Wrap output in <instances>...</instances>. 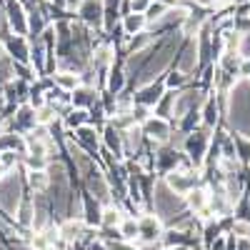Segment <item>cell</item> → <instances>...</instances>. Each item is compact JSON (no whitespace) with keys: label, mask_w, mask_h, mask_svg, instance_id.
I'll return each instance as SVG.
<instances>
[{"label":"cell","mask_w":250,"mask_h":250,"mask_svg":"<svg viewBox=\"0 0 250 250\" xmlns=\"http://www.w3.org/2000/svg\"><path fill=\"white\" fill-rule=\"evenodd\" d=\"M23 168H13V170H5L0 175V213H5L8 218L15 220V210L20 200L25 195V178L20 175Z\"/></svg>","instance_id":"6da1fadb"},{"label":"cell","mask_w":250,"mask_h":250,"mask_svg":"<svg viewBox=\"0 0 250 250\" xmlns=\"http://www.w3.org/2000/svg\"><path fill=\"white\" fill-rule=\"evenodd\" d=\"M140 130H143V135H145V140H148V143L163 145V143H168V140H170L173 125H170L168 118H160V115L150 113L148 118L140 123Z\"/></svg>","instance_id":"7a4b0ae2"},{"label":"cell","mask_w":250,"mask_h":250,"mask_svg":"<svg viewBox=\"0 0 250 250\" xmlns=\"http://www.w3.org/2000/svg\"><path fill=\"white\" fill-rule=\"evenodd\" d=\"M3 10H5L8 30L13 35H28V13H25L23 3H20V0H5Z\"/></svg>","instance_id":"3957f363"},{"label":"cell","mask_w":250,"mask_h":250,"mask_svg":"<svg viewBox=\"0 0 250 250\" xmlns=\"http://www.w3.org/2000/svg\"><path fill=\"white\" fill-rule=\"evenodd\" d=\"M68 138H73L83 150H85L88 155H93V158H98L95 153L100 150V128H95L93 123H85V125H80V128H75V130H70L68 133Z\"/></svg>","instance_id":"277c9868"},{"label":"cell","mask_w":250,"mask_h":250,"mask_svg":"<svg viewBox=\"0 0 250 250\" xmlns=\"http://www.w3.org/2000/svg\"><path fill=\"white\" fill-rule=\"evenodd\" d=\"M165 178V185L170 188V190H175L178 195H185L190 188H195L198 185V170L195 168H190V170H180V168H173V170H168V173H163Z\"/></svg>","instance_id":"5b68a950"},{"label":"cell","mask_w":250,"mask_h":250,"mask_svg":"<svg viewBox=\"0 0 250 250\" xmlns=\"http://www.w3.org/2000/svg\"><path fill=\"white\" fill-rule=\"evenodd\" d=\"M163 230H165V225L155 213H148V215L138 218V240L140 243H160Z\"/></svg>","instance_id":"8992f818"},{"label":"cell","mask_w":250,"mask_h":250,"mask_svg":"<svg viewBox=\"0 0 250 250\" xmlns=\"http://www.w3.org/2000/svg\"><path fill=\"white\" fill-rule=\"evenodd\" d=\"M80 23L93 30H103V3L100 0H83L78 5Z\"/></svg>","instance_id":"52a82bcc"},{"label":"cell","mask_w":250,"mask_h":250,"mask_svg":"<svg viewBox=\"0 0 250 250\" xmlns=\"http://www.w3.org/2000/svg\"><path fill=\"white\" fill-rule=\"evenodd\" d=\"M100 218H103V203H98L88 190L80 195V220L88 228H100Z\"/></svg>","instance_id":"ba28073f"},{"label":"cell","mask_w":250,"mask_h":250,"mask_svg":"<svg viewBox=\"0 0 250 250\" xmlns=\"http://www.w3.org/2000/svg\"><path fill=\"white\" fill-rule=\"evenodd\" d=\"M5 53L13 62H30V40L10 33V38H5Z\"/></svg>","instance_id":"9c48e42d"},{"label":"cell","mask_w":250,"mask_h":250,"mask_svg":"<svg viewBox=\"0 0 250 250\" xmlns=\"http://www.w3.org/2000/svg\"><path fill=\"white\" fill-rule=\"evenodd\" d=\"M163 93H165V83L163 80H150V83H145V85L138 88V93L133 95V103H138V105H148L153 110V105L160 100Z\"/></svg>","instance_id":"30bf717a"},{"label":"cell","mask_w":250,"mask_h":250,"mask_svg":"<svg viewBox=\"0 0 250 250\" xmlns=\"http://www.w3.org/2000/svg\"><path fill=\"white\" fill-rule=\"evenodd\" d=\"M100 145H103V148H108L118 160H125V155H123V135H120V130L115 128L110 120L100 128Z\"/></svg>","instance_id":"8fae6325"},{"label":"cell","mask_w":250,"mask_h":250,"mask_svg":"<svg viewBox=\"0 0 250 250\" xmlns=\"http://www.w3.org/2000/svg\"><path fill=\"white\" fill-rule=\"evenodd\" d=\"M85 223H83L80 218H65L60 225H58V233H60V240H65L68 245H78L83 233H85Z\"/></svg>","instance_id":"7c38bea8"},{"label":"cell","mask_w":250,"mask_h":250,"mask_svg":"<svg viewBox=\"0 0 250 250\" xmlns=\"http://www.w3.org/2000/svg\"><path fill=\"white\" fill-rule=\"evenodd\" d=\"M98 98H100V90H98V88L80 83L75 90H70V105H73V108H85V110H88L90 105H95V103H98Z\"/></svg>","instance_id":"4fadbf2b"},{"label":"cell","mask_w":250,"mask_h":250,"mask_svg":"<svg viewBox=\"0 0 250 250\" xmlns=\"http://www.w3.org/2000/svg\"><path fill=\"white\" fill-rule=\"evenodd\" d=\"M3 150H13V153L25 155V150H28L25 135L18 133V130H0V153Z\"/></svg>","instance_id":"5bb4252c"},{"label":"cell","mask_w":250,"mask_h":250,"mask_svg":"<svg viewBox=\"0 0 250 250\" xmlns=\"http://www.w3.org/2000/svg\"><path fill=\"white\" fill-rule=\"evenodd\" d=\"M120 28L130 38V35H138V33L148 30V20H145L143 13H125V15H120Z\"/></svg>","instance_id":"9a60e30c"},{"label":"cell","mask_w":250,"mask_h":250,"mask_svg":"<svg viewBox=\"0 0 250 250\" xmlns=\"http://www.w3.org/2000/svg\"><path fill=\"white\" fill-rule=\"evenodd\" d=\"M220 120V110H218V103L213 95H205L203 105H200V125H205V128H215Z\"/></svg>","instance_id":"2e32d148"},{"label":"cell","mask_w":250,"mask_h":250,"mask_svg":"<svg viewBox=\"0 0 250 250\" xmlns=\"http://www.w3.org/2000/svg\"><path fill=\"white\" fill-rule=\"evenodd\" d=\"M25 185L33 193H45L50 185V175L45 168H35V170H25Z\"/></svg>","instance_id":"e0dca14e"},{"label":"cell","mask_w":250,"mask_h":250,"mask_svg":"<svg viewBox=\"0 0 250 250\" xmlns=\"http://www.w3.org/2000/svg\"><path fill=\"white\" fill-rule=\"evenodd\" d=\"M60 120H62V128H65V130L70 133V130L80 128V125L90 123V113H88L85 108H70V110H68L65 115H62Z\"/></svg>","instance_id":"ac0fdd59"},{"label":"cell","mask_w":250,"mask_h":250,"mask_svg":"<svg viewBox=\"0 0 250 250\" xmlns=\"http://www.w3.org/2000/svg\"><path fill=\"white\" fill-rule=\"evenodd\" d=\"M183 198H185V205L190 208L193 213H198L200 208H205L208 200H210V190H205V188H198V185H195V188H190V190H188Z\"/></svg>","instance_id":"d6986e66"},{"label":"cell","mask_w":250,"mask_h":250,"mask_svg":"<svg viewBox=\"0 0 250 250\" xmlns=\"http://www.w3.org/2000/svg\"><path fill=\"white\" fill-rule=\"evenodd\" d=\"M53 85L62 88V90H75L80 85V73H73V70H55L53 73Z\"/></svg>","instance_id":"ffe728a7"},{"label":"cell","mask_w":250,"mask_h":250,"mask_svg":"<svg viewBox=\"0 0 250 250\" xmlns=\"http://www.w3.org/2000/svg\"><path fill=\"white\" fill-rule=\"evenodd\" d=\"M123 208L118 203H108L103 205V218H100V228H118L123 220Z\"/></svg>","instance_id":"44dd1931"},{"label":"cell","mask_w":250,"mask_h":250,"mask_svg":"<svg viewBox=\"0 0 250 250\" xmlns=\"http://www.w3.org/2000/svg\"><path fill=\"white\" fill-rule=\"evenodd\" d=\"M118 233L123 240H130V243H138V218L133 215H123L120 225H118Z\"/></svg>","instance_id":"7402d4cb"},{"label":"cell","mask_w":250,"mask_h":250,"mask_svg":"<svg viewBox=\"0 0 250 250\" xmlns=\"http://www.w3.org/2000/svg\"><path fill=\"white\" fill-rule=\"evenodd\" d=\"M188 80H190V75H185L183 70H168L165 73V78H163V83H165V90H180V88H185L188 85Z\"/></svg>","instance_id":"603a6c76"},{"label":"cell","mask_w":250,"mask_h":250,"mask_svg":"<svg viewBox=\"0 0 250 250\" xmlns=\"http://www.w3.org/2000/svg\"><path fill=\"white\" fill-rule=\"evenodd\" d=\"M230 235H235V238H250V220L235 218L233 225H230Z\"/></svg>","instance_id":"cb8c5ba5"},{"label":"cell","mask_w":250,"mask_h":250,"mask_svg":"<svg viewBox=\"0 0 250 250\" xmlns=\"http://www.w3.org/2000/svg\"><path fill=\"white\" fill-rule=\"evenodd\" d=\"M103 243H105V248H108V250H138V245H135V243L123 240V238H110V240H103Z\"/></svg>","instance_id":"d4e9b609"},{"label":"cell","mask_w":250,"mask_h":250,"mask_svg":"<svg viewBox=\"0 0 250 250\" xmlns=\"http://www.w3.org/2000/svg\"><path fill=\"white\" fill-rule=\"evenodd\" d=\"M215 235H220V225H218V220L213 218V220H205V228H203V240L205 243H210Z\"/></svg>","instance_id":"484cf974"},{"label":"cell","mask_w":250,"mask_h":250,"mask_svg":"<svg viewBox=\"0 0 250 250\" xmlns=\"http://www.w3.org/2000/svg\"><path fill=\"white\" fill-rule=\"evenodd\" d=\"M208 245H210V250H228V235L220 233V235H215Z\"/></svg>","instance_id":"4316f807"},{"label":"cell","mask_w":250,"mask_h":250,"mask_svg":"<svg viewBox=\"0 0 250 250\" xmlns=\"http://www.w3.org/2000/svg\"><path fill=\"white\" fill-rule=\"evenodd\" d=\"M150 5V0H128L130 13H145V8Z\"/></svg>","instance_id":"83f0119b"},{"label":"cell","mask_w":250,"mask_h":250,"mask_svg":"<svg viewBox=\"0 0 250 250\" xmlns=\"http://www.w3.org/2000/svg\"><path fill=\"white\" fill-rule=\"evenodd\" d=\"M83 250H108V248H105V243H103L100 238H95L93 243H88V245L83 248Z\"/></svg>","instance_id":"f1b7e54d"},{"label":"cell","mask_w":250,"mask_h":250,"mask_svg":"<svg viewBox=\"0 0 250 250\" xmlns=\"http://www.w3.org/2000/svg\"><path fill=\"white\" fill-rule=\"evenodd\" d=\"M195 5H200V8H213L215 0H195Z\"/></svg>","instance_id":"f546056e"},{"label":"cell","mask_w":250,"mask_h":250,"mask_svg":"<svg viewBox=\"0 0 250 250\" xmlns=\"http://www.w3.org/2000/svg\"><path fill=\"white\" fill-rule=\"evenodd\" d=\"M158 3H165L168 8H173V5H178V3H180V0H158Z\"/></svg>","instance_id":"4dcf8cb0"},{"label":"cell","mask_w":250,"mask_h":250,"mask_svg":"<svg viewBox=\"0 0 250 250\" xmlns=\"http://www.w3.org/2000/svg\"><path fill=\"white\" fill-rule=\"evenodd\" d=\"M158 250H183V248H168V245H160Z\"/></svg>","instance_id":"1f68e13d"},{"label":"cell","mask_w":250,"mask_h":250,"mask_svg":"<svg viewBox=\"0 0 250 250\" xmlns=\"http://www.w3.org/2000/svg\"><path fill=\"white\" fill-rule=\"evenodd\" d=\"M3 120H5V118H3V115H0V128H3Z\"/></svg>","instance_id":"d6a6232c"},{"label":"cell","mask_w":250,"mask_h":250,"mask_svg":"<svg viewBox=\"0 0 250 250\" xmlns=\"http://www.w3.org/2000/svg\"><path fill=\"white\" fill-rule=\"evenodd\" d=\"M188 250H200V248H188Z\"/></svg>","instance_id":"836d02e7"},{"label":"cell","mask_w":250,"mask_h":250,"mask_svg":"<svg viewBox=\"0 0 250 250\" xmlns=\"http://www.w3.org/2000/svg\"><path fill=\"white\" fill-rule=\"evenodd\" d=\"M248 80H250V78H248Z\"/></svg>","instance_id":"e575fe53"}]
</instances>
